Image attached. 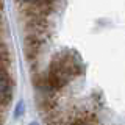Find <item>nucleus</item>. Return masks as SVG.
<instances>
[{
    "label": "nucleus",
    "mask_w": 125,
    "mask_h": 125,
    "mask_svg": "<svg viewBox=\"0 0 125 125\" xmlns=\"http://www.w3.org/2000/svg\"><path fill=\"white\" fill-rule=\"evenodd\" d=\"M73 125H91V124H88V122H83V120H81V122H75Z\"/></svg>",
    "instance_id": "6"
},
{
    "label": "nucleus",
    "mask_w": 125,
    "mask_h": 125,
    "mask_svg": "<svg viewBox=\"0 0 125 125\" xmlns=\"http://www.w3.org/2000/svg\"><path fill=\"white\" fill-rule=\"evenodd\" d=\"M13 97V81L5 67H0V108L6 106Z\"/></svg>",
    "instance_id": "5"
},
{
    "label": "nucleus",
    "mask_w": 125,
    "mask_h": 125,
    "mask_svg": "<svg viewBox=\"0 0 125 125\" xmlns=\"http://www.w3.org/2000/svg\"><path fill=\"white\" fill-rule=\"evenodd\" d=\"M45 41H47V39L33 36V34H27V36H25V42H23V52H25V58H27L30 62L36 61V58L39 56L41 49H42V45H44Z\"/></svg>",
    "instance_id": "4"
},
{
    "label": "nucleus",
    "mask_w": 125,
    "mask_h": 125,
    "mask_svg": "<svg viewBox=\"0 0 125 125\" xmlns=\"http://www.w3.org/2000/svg\"><path fill=\"white\" fill-rule=\"evenodd\" d=\"M56 0H31L23 3V14L27 17H47L55 8Z\"/></svg>",
    "instance_id": "2"
},
{
    "label": "nucleus",
    "mask_w": 125,
    "mask_h": 125,
    "mask_svg": "<svg viewBox=\"0 0 125 125\" xmlns=\"http://www.w3.org/2000/svg\"><path fill=\"white\" fill-rule=\"evenodd\" d=\"M17 2H21V3H27V2H31V0H17Z\"/></svg>",
    "instance_id": "7"
},
{
    "label": "nucleus",
    "mask_w": 125,
    "mask_h": 125,
    "mask_svg": "<svg viewBox=\"0 0 125 125\" xmlns=\"http://www.w3.org/2000/svg\"><path fill=\"white\" fill-rule=\"evenodd\" d=\"M50 22L47 21V17H27L25 22V33L33 34V36L47 39L50 34Z\"/></svg>",
    "instance_id": "3"
},
{
    "label": "nucleus",
    "mask_w": 125,
    "mask_h": 125,
    "mask_svg": "<svg viewBox=\"0 0 125 125\" xmlns=\"http://www.w3.org/2000/svg\"><path fill=\"white\" fill-rule=\"evenodd\" d=\"M81 72L80 62L75 60L72 53H60L55 55L50 61L49 70H47V81L53 89L60 91L66 88L72 78H75Z\"/></svg>",
    "instance_id": "1"
},
{
    "label": "nucleus",
    "mask_w": 125,
    "mask_h": 125,
    "mask_svg": "<svg viewBox=\"0 0 125 125\" xmlns=\"http://www.w3.org/2000/svg\"><path fill=\"white\" fill-rule=\"evenodd\" d=\"M2 122H3V120H2V117H0V125H2Z\"/></svg>",
    "instance_id": "8"
}]
</instances>
